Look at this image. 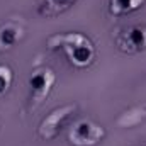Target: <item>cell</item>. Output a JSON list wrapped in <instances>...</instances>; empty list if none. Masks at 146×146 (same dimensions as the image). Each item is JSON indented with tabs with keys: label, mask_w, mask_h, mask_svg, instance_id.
<instances>
[{
	"label": "cell",
	"mask_w": 146,
	"mask_h": 146,
	"mask_svg": "<svg viewBox=\"0 0 146 146\" xmlns=\"http://www.w3.org/2000/svg\"><path fill=\"white\" fill-rule=\"evenodd\" d=\"M145 121H146V104H139V106H133L127 110H124L117 117L115 124L119 127H127L129 129V127H136V126L143 124Z\"/></svg>",
	"instance_id": "obj_8"
},
{
	"label": "cell",
	"mask_w": 146,
	"mask_h": 146,
	"mask_svg": "<svg viewBox=\"0 0 146 146\" xmlns=\"http://www.w3.org/2000/svg\"><path fill=\"white\" fill-rule=\"evenodd\" d=\"M104 138L106 129L90 119H80L68 129V141L73 146H97Z\"/></svg>",
	"instance_id": "obj_4"
},
{
	"label": "cell",
	"mask_w": 146,
	"mask_h": 146,
	"mask_svg": "<svg viewBox=\"0 0 146 146\" xmlns=\"http://www.w3.org/2000/svg\"><path fill=\"white\" fill-rule=\"evenodd\" d=\"M115 46L121 53L126 54H138L146 51V26L134 24L121 29L115 34Z\"/></svg>",
	"instance_id": "obj_5"
},
{
	"label": "cell",
	"mask_w": 146,
	"mask_h": 146,
	"mask_svg": "<svg viewBox=\"0 0 146 146\" xmlns=\"http://www.w3.org/2000/svg\"><path fill=\"white\" fill-rule=\"evenodd\" d=\"M24 36V24L22 21L10 19L0 26V51L12 49Z\"/></svg>",
	"instance_id": "obj_6"
},
{
	"label": "cell",
	"mask_w": 146,
	"mask_h": 146,
	"mask_svg": "<svg viewBox=\"0 0 146 146\" xmlns=\"http://www.w3.org/2000/svg\"><path fill=\"white\" fill-rule=\"evenodd\" d=\"M76 112V104H65L61 107L53 109L37 126V136L44 141H53L61 129L65 127V124L70 121L73 114Z\"/></svg>",
	"instance_id": "obj_3"
},
{
	"label": "cell",
	"mask_w": 146,
	"mask_h": 146,
	"mask_svg": "<svg viewBox=\"0 0 146 146\" xmlns=\"http://www.w3.org/2000/svg\"><path fill=\"white\" fill-rule=\"evenodd\" d=\"M14 82V72L9 65H0V97H3Z\"/></svg>",
	"instance_id": "obj_10"
},
{
	"label": "cell",
	"mask_w": 146,
	"mask_h": 146,
	"mask_svg": "<svg viewBox=\"0 0 146 146\" xmlns=\"http://www.w3.org/2000/svg\"><path fill=\"white\" fill-rule=\"evenodd\" d=\"M48 49H63L68 61L76 68H87L95 60V46L92 39L83 33L72 31V33H60L48 37L46 41Z\"/></svg>",
	"instance_id": "obj_1"
},
{
	"label": "cell",
	"mask_w": 146,
	"mask_h": 146,
	"mask_svg": "<svg viewBox=\"0 0 146 146\" xmlns=\"http://www.w3.org/2000/svg\"><path fill=\"white\" fill-rule=\"evenodd\" d=\"M56 83V73L49 66H41L33 72L29 76V107H39L46 97L51 94L53 87Z\"/></svg>",
	"instance_id": "obj_2"
},
{
	"label": "cell",
	"mask_w": 146,
	"mask_h": 146,
	"mask_svg": "<svg viewBox=\"0 0 146 146\" xmlns=\"http://www.w3.org/2000/svg\"><path fill=\"white\" fill-rule=\"evenodd\" d=\"M78 0H37L36 14L42 19H53L60 17L65 12H68Z\"/></svg>",
	"instance_id": "obj_7"
},
{
	"label": "cell",
	"mask_w": 146,
	"mask_h": 146,
	"mask_svg": "<svg viewBox=\"0 0 146 146\" xmlns=\"http://www.w3.org/2000/svg\"><path fill=\"white\" fill-rule=\"evenodd\" d=\"M145 3L146 0H109L107 12L112 17H122V15H129V14L139 10Z\"/></svg>",
	"instance_id": "obj_9"
}]
</instances>
